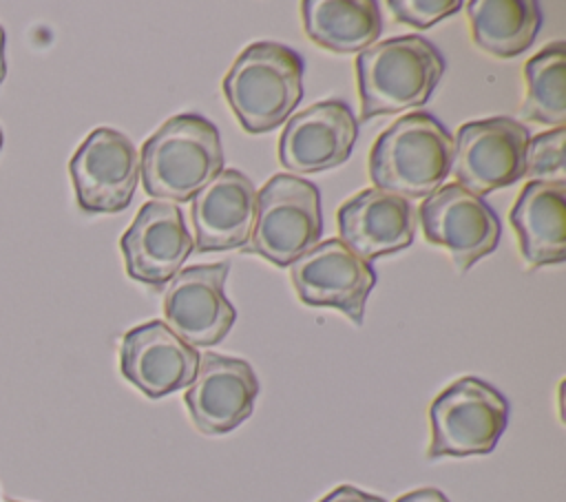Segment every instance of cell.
<instances>
[{"label": "cell", "mask_w": 566, "mask_h": 502, "mask_svg": "<svg viewBox=\"0 0 566 502\" xmlns=\"http://www.w3.org/2000/svg\"><path fill=\"white\" fill-rule=\"evenodd\" d=\"M69 175L84 212H119L135 195L139 153L124 133L99 126L73 153Z\"/></svg>", "instance_id": "cell-9"}, {"label": "cell", "mask_w": 566, "mask_h": 502, "mask_svg": "<svg viewBox=\"0 0 566 502\" xmlns=\"http://www.w3.org/2000/svg\"><path fill=\"white\" fill-rule=\"evenodd\" d=\"M389 11L402 24L413 29H429L438 20L460 11L462 2L458 0H387Z\"/></svg>", "instance_id": "cell-23"}, {"label": "cell", "mask_w": 566, "mask_h": 502, "mask_svg": "<svg viewBox=\"0 0 566 502\" xmlns=\"http://www.w3.org/2000/svg\"><path fill=\"white\" fill-rule=\"evenodd\" d=\"M464 9L473 42L502 60L524 53L542 27V11L535 0H471Z\"/></svg>", "instance_id": "cell-20"}, {"label": "cell", "mask_w": 566, "mask_h": 502, "mask_svg": "<svg viewBox=\"0 0 566 502\" xmlns=\"http://www.w3.org/2000/svg\"><path fill=\"white\" fill-rule=\"evenodd\" d=\"M416 217L424 239L444 248L460 272H467L500 243L502 226L493 208L455 181L429 195Z\"/></svg>", "instance_id": "cell-8"}, {"label": "cell", "mask_w": 566, "mask_h": 502, "mask_svg": "<svg viewBox=\"0 0 566 502\" xmlns=\"http://www.w3.org/2000/svg\"><path fill=\"white\" fill-rule=\"evenodd\" d=\"M223 170L217 126L197 113L168 117L142 146L139 172L155 201L186 203Z\"/></svg>", "instance_id": "cell-1"}, {"label": "cell", "mask_w": 566, "mask_h": 502, "mask_svg": "<svg viewBox=\"0 0 566 502\" xmlns=\"http://www.w3.org/2000/svg\"><path fill=\"white\" fill-rule=\"evenodd\" d=\"M358 137V122L340 100H323L292 115L279 137V161L305 175L343 164Z\"/></svg>", "instance_id": "cell-15"}, {"label": "cell", "mask_w": 566, "mask_h": 502, "mask_svg": "<svg viewBox=\"0 0 566 502\" xmlns=\"http://www.w3.org/2000/svg\"><path fill=\"white\" fill-rule=\"evenodd\" d=\"M296 296L314 307H334L360 325L365 303L376 285L371 263L354 254L340 239L318 241L290 265Z\"/></svg>", "instance_id": "cell-10"}, {"label": "cell", "mask_w": 566, "mask_h": 502, "mask_svg": "<svg viewBox=\"0 0 566 502\" xmlns=\"http://www.w3.org/2000/svg\"><path fill=\"white\" fill-rule=\"evenodd\" d=\"M4 44H7V35H4V29L0 27V84L4 82L7 77V55H4Z\"/></svg>", "instance_id": "cell-26"}, {"label": "cell", "mask_w": 566, "mask_h": 502, "mask_svg": "<svg viewBox=\"0 0 566 502\" xmlns=\"http://www.w3.org/2000/svg\"><path fill=\"white\" fill-rule=\"evenodd\" d=\"M396 502H449V498L433 489V487H427V489H416V491H409L405 495H400Z\"/></svg>", "instance_id": "cell-25"}, {"label": "cell", "mask_w": 566, "mask_h": 502, "mask_svg": "<svg viewBox=\"0 0 566 502\" xmlns=\"http://www.w3.org/2000/svg\"><path fill=\"white\" fill-rule=\"evenodd\" d=\"M416 223V208L409 199L378 188H365L338 208V239L367 263L409 248Z\"/></svg>", "instance_id": "cell-17"}, {"label": "cell", "mask_w": 566, "mask_h": 502, "mask_svg": "<svg viewBox=\"0 0 566 502\" xmlns=\"http://www.w3.org/2000/svg\"><path fill=\"white\" fill-rule=\"evenodd\" d=\"M442 73V53L420 35H400L367 46L356 57L360 119L422 106Z\"/></svg>", "instance_id": "cell-4"}, {"label": "cell", "mask_w": 566, "mask_h": 502, "mask_svg": "<svg viewBox=\"0 0 566 502\" xmlns=\"http://www.w3.org/2000/svg\"><path fill=\"white\" fill-rule=\"evenodd\" d=\"M528 265L562 263L566 254V184L528 181L509 212Z\"/></svg>", "instance_id": "cell-18"}, {"label": "cell", "mask_w": 566, "mask_h": 502, "mask_svg": "<svg viewBox=\"0 0 566 502\" xmlns=\"http://www.w3.org/2000/svg\"><path fill=\"white\" fill-rule=\"evenodd\" d=\"M259 380L243 358L214 352L199 354V367L186 389V407L195 427L206 436L237 429L254 409Z\"/></svg>", "instance_id": "cell-12"}, {"label": "cell", "mask_w": 566, "mask_h": 502, "mask_svg": "<svg viewBox=\"0 0 566 502\" xmlns=\"http://www.w3.org/2000/svg\"><path fill=\"white\" fill-rule=\"evenodd\" d=\"M318 502H387L380 495H371L367 491H360L352 484H340L334 491H329L325 498H321Z\"/></svg>", "instance_id": "cell-24"}, {"label": "cell", "mask_w": 566, "mask_h": 502, "mask_svg": "<svg viewBox=\"0 0 566 502\" xmlns=\"http://www.w3.org/2000/svg\"><path fill=\"white\" fill-rule=\"evenodd\" d=\"M230 263H206L179 270L164 294L166 325L190 347L221 343L237 321L223 285Z\"/></svg>", "instance_id": "cell-11"}, {"label": "cell", "mask_w": 566, "mask_h": 502, "mask_svg": "<svg viewBox=\"0 0 566 502\" xmlns=\"http://www.w3.org/2000/svg\"><path fill=\"white\" fill-rule=\"evenodd\" d=\"M303 57L279 42L245 46L223 77V95L241 128L263 135L290 119L303 97Z\"/></svg>", "instance_id": "cell-2"}, {"label": "cell", "mask_w": 566, "mask_h": 502, "mask_svg": "<svg viewBox=\"0 0 566 502\" xmlns=\"http://www.w3.org/2000/svg\"><path fill=\"white\" fill-rule=\"evenodd\" d=\"M453 135L429 113L413 111L385 128L369 153L374 188L402 199H427L449 177Z\"/></svg>", "instance_id": "cell-3"}, {"label": "cell", "mask_w": 566, "mask_h": 502, "mask_svg": "<svg viewBox=\"0 0 566 502\" xmlns=\"http://www.w3.org/2000/svg\"><path fill=\"white\" fill-rule=\"evenodd\" d=\"M301 18L305 35L332 53H360L382 31L374 0H305Z\"/></svg>", "instance_id": "cell-19"}, {"label": "cell", "mask_w": 566, "mask_h": 502, "mask_svg": "<svg viewBox=\"0 0 566 502\" xmlns=\"http://www.w3.org/2000/svg\"><path fill=\"white\" fill-rule=\"evenodd\" d=\"M199 352L181 341L164 321L128 330L119 345L122 376L148 398H164L192 383Z\"/></svg>", "instance_id": "cell-14"}, {"label": "cell", "mask_w": 566, "mask_h": 502, "mask_svg": "<svg viewBox=\"0 0 566 502\" xmlns=\"http://www.w3.org/2000/svg\"><path fill=\"white\" fill-rule=\"evenodd\" d=\"M531 135L513 117L467 122L453 137L451 168L455 184L482 197L524 177V155Z\"/></svg>", "instance_id": "cell-7"}, {"label": "cell", "mask_w": 566, "mask_h": 502, "mask_svg": "<svg viewBox=\"0 0 566 502\" xmlns=\"http://www.w3.org/2000/svg\"><path fill=\"white\" fill-rule=\"evenodd\" d=\"M2 139H4V137H2V128H0V148H2Z\"/></svg>", "instance_id": "cell-27"}, {"label": "cell", "mask_w": 566, "mask_h": 502, "mask_svg": "<svg viewBox=\"0 0 566 502\" xmlns=\"http://www.w3.org/2000/svg\"><path fill=\"white\" fill-rule=\"evenodd\" d=\"M192 248L219 252L245 248L256 219V188L237 168H223L190 199Z\"/></svg>", "instance_id": "cell-16"}, {"label": "cell", "mask_w": 566, "mask_h": 502, "mask_svg": "<svg viewBox=\"0 0 566 502\" xmlns=\"http://www.w3.org/2000/svg\"><path fill=\"white\" fill-rule=\"evenodd\" d=\"M323 234L318 188L296 175H274L256 192V219L243 248L274 265H292Z\"/></svg>", "instance_id": "cell-6"}, {"label": "cell", "mask_w": 566, "mask_h": 502, "mask_svg": "<svg viewBox=\"0 0 566 502\" xmlns=\"http://www.w3.org/2000/svg\"><path fill=\"white\" fill-rule=\"evenodd\" d=\"M564 139L566 128H551L528 139L524 155V177L531 181L566 184Z\"/></svg>", "instance_id": "cell-22"}, {"label": "cell", "mask_w": 566, "mask_h": 502, "mask_svg": "<svg viewBox=\"0 0 566 502\" xmlns=\"http://www.w3.org/2000/svg\"><path fill=\"white\" fill-rule=\"evenodd\" d=\"M522 115L531 122L564 128L566 122V49L553 42L524 64Z\"/></svg>", "instance_id": "cell-21"}, {"label": "cell", "mask_w": 566, "mask_h": 502, "mask_svg": "<svg viewBox=\"0 0 566 502\" xmlns=\"http://www.w3.org/2000/svg\"><path fill=\"white\" fill-rule=\"evenodd\" d=\"M509 422V400L478 376H462L442 389L429 407L431 442L427 458H467L491 453Z\"/></svg>", "instance_id": "cell-5"}, {"label": "cell", "mask_w": 566, "mask_h": 502, "mask_svg": "<svg viewBox=\"0 0 566 502\" xmlns=\"http://www.w3.org/2000/svg\"><path fill=\"white\" fill-rule=\"evenodd\" d=\"M7 502H20V500H7Z\"/></svg>", "instance_id": "cell-28"}, {"label": "cell", "mask_w": 566, "mask_h": 502, "mask_svg": "<svg viewBox=\"0 0 566 502\" xmlns=\"http://www.w3.org/2000/svg\"><path fill=\"white\" fill-rule=\"evenodd\" d=\"M126 274L146 285L170 281L192 252V237L177 203L146 201L119 239Z\"/></svg>", "instance_id": "cell-13"}]
</instances>
